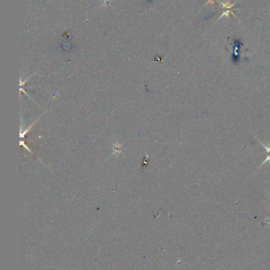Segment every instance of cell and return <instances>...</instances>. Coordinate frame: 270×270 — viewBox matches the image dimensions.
<instances>
[{"label":"cell","instance_id":"1","mask_svg":"<svg viewBox=\"0 0 270 270\" xmlns=\"http://www.w3.org/2000/svg\"><path fill=\"white\" fill-rule=\"evenodd\" d=\"M221 3H222V4H223V7H224V8H225V9H231V8H233V7H234V4H230V3H228V4H224V3H223V2H221ZM229 14H233V10H226L225 11H224V13H223V14H222V16H221L220 18H222V17H223V16H224V15H226V16H229Z\"/></svg>","mask_w":270,"mask_h":270},{"label":"cell","instance_id":"4","mask_svg":"<svg viewBox=\"0 0 270 270\" xmlns=\"http://www.w3.org/2000/svg\"><path fill=\"white\" fill-rule=\"evenodd\" d=\"M269 197H270V195H269Z\"/></svg>","mask_w":270,"mask_h":270},{"label":"cell","instance_id":"3","mask_svg":"<svg viewBox=\"0 0 270 270\" xmlns=\"http://www.w3.org/2000/svg\"><path fill=\"white\" fill-rule=\"evenodd\" d=\"M266 162H270V154H268V156H267L266 160H265V161H264L263 162H262V163H261V166L259 167V168H260L261 167H262V165H263V164H265V163H266Z\"/></svg>","mask_w":270,"mask_h":270},{"label":"cell","instance_id":"2","mask_svg":"<svg viewBox=\"0 0 270 270\" xmlns=\"http://www.w3.org/2000/svg\"><path fill=\"white\" fill-rule=\"evenodd\" d=\"M258 141H259V143H260V144H261V145H262V146H263V147L265 148V149H266L267 153H268V154H270V145H269V146H266V145H264L263 143L261 142V141H260V140H258Z\"/></svg>","mask_w":270,"mask_h":270}]
</instances>
